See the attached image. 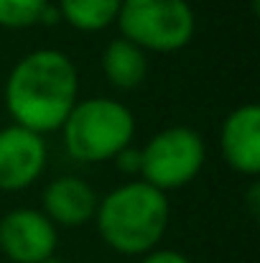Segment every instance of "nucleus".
Wrapping results in <instances>:
<instances>
[{
    "label": "nucleus",
    "instance_id": "nucleus-2",
    "mask_svg": "<svg viewBox=\"0 0 260 263\" xmlns=\"http://www.w3.org/2000/svg\"><path fill=\"white\" fill-rule=\"evenodd\" d=\"M169 194L143 179L125 181L97 202L94 222L102 243L120 256H146L169 228Z\"/></svg>",
    "mask_w": 260,
    "mask_h": 263
},
{
    "label": "nucleus",
    "instance_id": "nucleus-10",
    "mask_svg": "<svg viewBox=\"0 0 260 263\" xmlns=\"http://www.w3.org/2000/svg\"><path fill=\"white\" fill-rule=\"evenodd\" d=\"M102 74L107 85L117 92H133L146 82L148 74V57L143 49L130 44L128 39H112L102 51Z\"/></svg>",
    "mask_w": 260,
    "mask_h": 263
},
{
    "label": "nucleus",
    "instance_id": "nucleus-12",
    "mask_svg": "<svg viewBox=\"0 0 260 263\" xmlns=\"http://www.w3.org/2000/svg\"><path fill=\"white\" fill-rule=\"evenodd\" d=\"M49 0H0V28L26 31L41 26V15Z\"/></svg>",
    "mask_w": 260,
    "mask_h": 263
},
{
    "label": "nucleus",
    "instance_id": "nucleus-5",
    "mask_svg": "<svg viewBox=\"0 0 260 263\" xmlns=\"http://www.w3.org/2000/svg\"><path fill=\"white\" fill-rule=\"evenodd\" d=\"M204 161V138L189 125H169L141 148V179L169 194L194 181Z\"/></svg>",
    "mask_w": 260,
    "mask_h": 263
},
{
    "label": "nucleus",
    "instance_id": "nucleus-15",
    "mask_svg": "<svg viewBox=\"0 0 260 263\" xmlns=\"http://www.w3.org/2000/svg\"><path fill=\"white\" fill-rule=\"evenodd\" d=\"M248 207H250V212H253V215H258V207H260V186H258V184H253V186H250V194H248Z\"/></svg>",
    "mask_w": 260,
    "mask_h": 263
},
{
    "label": "nucleus",
    "instance_id": "nucleus-6",
    "mask_svg": "<svg viewBox=\"0 0 260 263\" xmlns=\"http://www.w3.org/2000/svg\"><path fill=\"white\" fill-rule=\"evenodd\" d=\"M59 230L41 212L31 207L10 210L0 217V253L13 263H41L56 256Z\"/></svg>",
    "mask_w": 260,
    "mask_h": 263
},
{
    "label": "nucleus",
    "instance_id": "nucleus-1",
    "mask_svg": "<svg viewBox=\"0 0 260 263\" xmlns=\"http://www.w3.org/2000/svg\"><path fill=\"white\" fill-rule=\"evenodd\" d=\"M3 100L15 125L38 136L54 133L79 100L77 64L59 49H36L10 69Z\"/></svg>",
    "mask_w": 260,
    "mask_h": 263
},
{
    "label": "nucleus",
    "instance_id": "nucleus-8",
    "mask_svg": "<svg viewBox=\"0 0 260 263\" xmlns=\"http://www.w3.org/2000/svg\"><path fill=\"white\" fill-rule=\"evenodd\" d=\"M225 164L243 176L260 174V107L248 102L235 107L219 130Z\"/></svg>",
    "mask_w": 260,
    "mask_h": 263
},
{
    "label": "nucleus",
    "instance_id": "nucleus-16",
    "mask_svg": "<svg viewBox=\"0 0 260 263\" xmlns=\"http://www.w3.org/2000/svg\"><path fill=\"white\" fill-rule=\"evenodd\" d=\"M41 263H67L64 258H59V256H49L46 261H41Z\"/></svg>",
    "mask_w": 260,
    "mask_h": 263
},
{
    "label": "nucleus",
    "instance_id": "nucleus-11",
    "mask_svg": "<svg viewBox=\"0 0 260 263\" xmlns=\"http://www.w3.org/2000/svg\"><path fill=\"white\" fill-rule=\"evenodd\" d=\"M123 0H59V18L82 33H99L115 26Z\"/></svg>",
    "mask_w": 260,
    "mask_h": 263
},
{
    "label": "nucleus",
    "instance_id": "nucleus-3",
    "mask_svg": "<svg viewBox=\"0 0 260 263\" xmlns=\"http://www.w3.org/2000/svg\"><path fill=\"white\" fill-rule=\"evenodd\" d=\"M59 130L74 161L102 164L133 146L135 115L115 97H87L77 100Z\"/></svg>",
    "mask_w": 260,
    "mask_h": 263
},
{
    "label": "nucleus",
    "instance_id": "nucleus-9",
    "mask_svg": "<svg viewBox=\"0 0 260 263\" xmlns=\"http://www.w3.org/2000/svg\"><path fill=\"white\" fill-rule=\"evenodd\" d=\"M97 194L92 184L85 181L82 176L64 174L56 176L54 181L46 184L41 204L44 215L59 228H79L89 220H94L97 212Z\"/></svg>",
    "mask_w": 260,
    "mask_h": 263
},
{
    "label": "nucleus",
    "instance_id": "nucleus-7",
    "mask_svg": "<svg viewBox=\"0 0 260 263\" xmlns=\"http://www.w3.org/2000/svg\"><path fill=\"white\" fill-rule=\"evenodd\" d=\"M49 148L44 136L21 128H0V192H23L44 174Z\"/></svg>",
    "mask_w": 260,
    "mask_h": 263
},
{
    "label": "nucleus",
    "instance_id": "nucleus-13",
    "mask_svg": "<svg viewBox=\"0 0 260 263\" xmlns=\"http://www.w3.org/2000/svg\"><path fill=\"white\" fill-rule=\"evenodd\" d=\"M115 166L123 172V174H141V148H135V146H128V148H123L115 159Z\"/></svg>",
    "mask_w": 260,
    "mask_h": 263
},
{
    "label": "nucleus",
    "instance_id": "nucleus-14",
    "mask_svg": "<svg viewBox=\"0 0 260 263\" xmlns=\"http://www.w3.org/2000/svg\"><path fill=\"white\" fill-rule=\"evenodd\" d=\"M141 263H191L184 253L173 248H153L146 256H141Z\"/></svg>",
    "mask_w": 260,
    "mask_h": 263
},
{
    "label": "nucleus",
    "instance_id": "nucleus-4",
    "mask_svg": "<svg viewBox=\"0 0 260 263\" xmlns=\"http://www.w3.org/2000/svg\"><path fill=\"white\" fill-rule=\"evenodd\" d=\"M115 23L120 36L146 54L181 51L196 31V15L189 0H123Z\"/></svg>",
    "mask_w": 260,
    "mask_h": 263
}]
</instances>
